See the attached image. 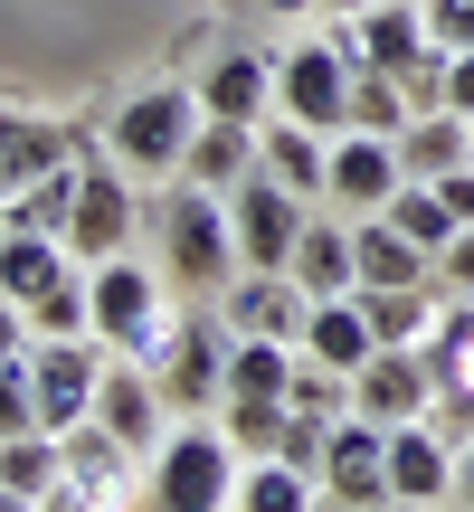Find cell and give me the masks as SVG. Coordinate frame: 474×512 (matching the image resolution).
<instances>
[{
    "mask_svg": "<svg viewBox=\"0 0 474 512\" xmlns=\"http://www.w3.org/2000/svg\"><path fill=\"white\" fill-rule=\"evenodd\" d=\"M143 228L162 238V275L181 294H209V304H219V294L237 285V228H228V200H219V190L171 181L162 209L143 200Z\"/></svg>",
    "mask_w": 474,
    "mask_h": 512,
    "instance_id": "6da1fadb",
    "label": "cell"
},
{
    "mask_svg": "<svg viewBox=\"0 0 474 512\" xmlns=\"http://www.w3.org/2000/svg\"><path fill=\"white\" fill-rule=\"evenodd\" d=\"M200 124H209L200 86H143V95H124V105H114L105 162L133 171V181H181V162H190V143H200Z\"/></svg>",
    "mask_w": 474,
    "mask_h": 512,
    "instance_id": "7a4b0ae2",
    "label": "cell"
},
{
    "mask_svg": "<svg viewBox=\"0 0 474 512\" xmlns=\"http://www.w3.org/2000/svg\"><path fill=\"white\" fill-rule=\"evenodd\" d=\"M162 285H171V275H162V266H143V256H105V266H86L95 342L152 370V361H162V342H171V323H181V313L162 304Z\"/></svg>",
    "mask_w": 474,
    "mask_h": 512,
    "instance_id": "3957f363",
    "label": "cell"
},
{
    "mask_svg": "<svg viewBox=\"0 0 474 512\" xmlns=\"http://www.w3.org/2000/svg\"><path fill=\"white\" fill-rule=\"evenodd\" d=\"M247 456L228 446V427H171L152 446V475H143V512H228Z\"/></svg>",
    "mask_w": 474,
    "mask_h": 512,
    "instance_id": "277c9868",
    "label": "cell"
},
{
    "mask_svg": "<svg viewBox=\"0 0 474 512\" xmlns=\"http://www.w3.org/2000/svg\"><path fill=\"white\" fill-rule=\"evenodd\" d=\"M304 219H313V200H294V190L275 181L266 162H256L247 181L228 190V228H237V275H285V266H294V247H304Z\"/></svg>",
    "mask_w": 474,
    "mask_h": 512,
    "instance_id": "5b68a950",
    "label": "cell"
},
{
    "mask_svg": "<svg viewBox=\"0 0 474 512\" xmlns=\"http://www.w3.org/2000/svg\"><path fill=\"white\" fill-rule=\"evenodd\" d=\"M275 114L313 133H351V48L342 38H294L275 57Z\"/></svg>",
    "mask_w": 474,
    "mask_h": 512,
    "instance_id": "8992f818",
    "label": "cell"
},
{
    "mask_svg": "<svg viewBox=\"0 0 474 512\" xmlns=\"http://www.w3.org/2000/svg\"><path fill=\"white\" fill-rule=\"evenodd\" d=\"M105 361L114 351L95 332H67V342H29V389H38V427L67 437V427L95 418V389H105Z\"/></svg>",
    "mask_w": 474,
    "mask_h": 512,
    "instance_id": "52a82bcc",
    "label": "cell"
},
{
    "mask_svg": "<svg viewBox=\"0 0 474 512\" xmlns=\"http://www.w3.org/2000/svg\"><path fill=\"white\" fill-rule=\"evenodd\" d=\"M133 228H143V190H133V171H114V162H76L67 247L86 256V266H105V256H124Z\"/></svg>",
    "mask_w": 474,
    "mask_h": 512,
    "instance_id": "ba28073f",
    "label": "cell"
},
{
    "mask_svg": "<svg viewBox=\"0 0 474 512\" xmlns=\"http://www.w3.org/2000/svg\"><path fill=\"white\" fill-rule=\"evenodd\" d=\"M152 380H162L171 408H219V389H228V313H190V323H171Z\"/></svg>",
    "mask_w": 474,
    "mask_h": 512,
    "instance_id": "9c48e42d",
    "label": "cell"
},
{
    "mask_svg": "<svg viewBox=\"0 0 474 512\" xmlns=\"http://www.w3.org/2000/svg\"><path fill=\"white\" fill-rule=\"evenodd\" d=\"M399 190H408V162L389 133H332V209L342 219H380Z\"/></svg>",
    "mask_w": 474,
    "mask_h": 512,
    "instance_id": "30bf717a",
    "label": "cell"
},
{
    "mask_svg": "<svg viewBox=\"0 0 474 512\" xmlns=\"http://www.w3.org/2000/svg\"><path fill=\"white\" fill-rule=\"evenodd\" d=\"M437 408V370H427V351H370L361 370H351V418H380V427H408Z\"/></svg>",
    "mask_w": 474,
    "mask_h": 512,
    "instance_id": "8fae6325",
    "label": "cell"
},
{
    "mask_svg": "<svg viewBox=\"0 0 474 512\" xmlns=\"http://www.w3.org/2000/svg\"><path fill=\"white\" fill-rule=\"evenodd\" d=\"M456 475H465V446L437 418L389 427V503H456Z\"/></svg>",
    "mask_w": 474,
    "mask_h": 512,
    "instance_id": "7c38bea8",
    "label": "cell"
},
{
    "mask_svg": "<svg viewBox=\"0 0 474 512\" xmlns=\"http://www.w3.org/2000/svg\"><path fill=\"white\" fill-rule=\"evenodd\" d=\"M323 494L332 503H361V512H389V427L380 418H332Z\"/></svg>",
    "mask_w": 474,
    "mask_h": 512,
    "instance_id": "4fadbf2b",
    "label": "cell"
},
{
    "mask_svg": "<svg viewBox=\"0 0 474 512\" xmlns=\"http://www.w3.org/2000/svg\"><path fill=\"white\" fill-rule=\"evenodd\" d=\"M332 38L351 48V67H380V76H408V67H427V57H437L418 0H380L370 19H332Z\"/></svg>",
    "mask_w": 474,
    "mask_h": 512,
    "instance_id": "5bb4252c",
    "label": "cell"
},
{
    "mask_svg": "<svg viewBox=\"0 0 474 512\" xmlns=\"http://www.w3.org/2000/svg\"><path fill=\"white\" fill-rule=\"evenodd\" d=\"M162 408H171V399H162V380H152L143 361H124V351H114V361H105V389H95V427H114L133 456H152V446L171 437Z\"/></svg>",
    "mask_w": 474,
    "mask_h": 512,
    "instance_id": "9a60e30c",
    "label": "cell"
},
{
    "mask_svg": "<svg viewBox=\"0 0 474 512\" xmlns=\"http://www.w3.org/2000/svg\"><path fill=\"white\" fill-rule=\"evenodd\" d=\"M256 162H266L294 200H332V133L294 124V114H266V124H256Z\"/></svg>",
    "mask_w": 474,
    "mask_h": 512,
    "instance_id": "2e32d148",
    "label": "cell"
},
{
    "mask_svg": "<svg viewBox=\"0 0 474 512\" xmlns=\"http://www.w3.org/2000/svg\"><path fill=\"white\" fill-rule=\"evenodd\" d=\"M294 342H256V332H228V389L219 408H294Z\"/></svg>",
    "mask_w": 474,
    "mask_h": 512,
    "instance_id": "e0dca14e",
    "label": "cell"
},
{
    "mask_svg": "<svg viewBox=\"0 0 474 512\" xmlns=\"http://www.w3.org/2000/svg\"><path fill=\"white\" fill-rule=\"evenodd\" d=\"M219 304H228V332H256V342H304L313 294L294 285V275H237Z\"/></svg>",
    "mask_w": 474,
    "mask_h": 512,
    "instance_id": "ac0fdd59",
    "label": "cell"
},
{
    "mask_svg": "<svg viewBox=\"0 0 474 512\" xmlns=\"http://www.w3.org/2000/svg\"><path fill=\"white\" fill-rule=\"evenodd\" d=\"M294 285L313 294V304H342V294H361V256H351V219H304V247H294Z\"/></svg>",
    "mask_w": 474,
    "mask_h": 512,
    "instance_id": "d6986e66",
    "label": "cell"
},
{
    "mask_svg": "<svg viewBox=\"0 0 474 512\" xmlns=\"http://www.w3.org/2000/svg\"><path fill=\"white\" fill-rule=\"evenodd\" d=\"M200 105L209 114H228V124H266L275 114V67L256 48H228V57H209V76H200Z\"/></svg>",
    "mask_w": 474,
    "mask_h": 512,
    "instance_id": "ffe728a7",
    "label": "cell"
},
{
    "mask_svg": "<svg viewBox=\"0 0 474 512\" xmlns=\"http://www.w3.org/2000/svg\"><path fill=\"white\" fill-rule=\"evenodd\" d=\"M294 351H304V361H323V370H342V380H351V370H361L370 351H380V332H370L361 294H342V304H313V313H304V342H294Z\"/></svg>",
    "mask_w": 474,
    "mask_h": 512,
    "instance_id": "44dd1931",
    "label": "cell"
},
{
    "mask_svg": "<svg viewBox=\"0 0 474 512\" xmlns=\"http://www.w3.org/2000/svg\"><path fill=\"white\" fill-rule=\"evenodd\" d=\"M351 256H361V285H437V256L389 219H351Z\"/></svg>",
    "mask_w": 474,
    "mask_h": 512,
    "instance_id": "7402d4cb",
    "label": "cell"
},
{
    "mask_svg": "<svg viewBox=\"0 0 474 512\" xmlns=\"http://www.w3.org/2000/svg\"><path fill=\"white\" fill-rule=\"evenodd\" d=\"M399 162H408V181H446V171H465V162H474V124H465L456 105L418 114V124L399 133Z\"/></svg>",
    "mask_w": 474,
    "mask_h": 512,
    "instance_id": "603a6c76",
    "label": "cell"
},
{
    "mask_svg": "<svg viewBox=\"0 0 474 512\" xmlns=\"http://www.w3.org/2000/svg\"><path fill=\"white\" fill-rule=\"evenodd\" d=\"M361 313H370V332L389 351H418L427 323L446 313V285H361Z\"/></svg>",
    "mask_w": 474,
    "mask_h": 512,
    "instance_id": "cb8c5ba5",
    "label": "cell"
},
{
    "mask_svg": "<svg viewBox=\"0 0 474 512\" xmlns=\"http://www.w3.org/2000/svg\"><path fill=\"white\" fill-rule=\"evenodd\" d=\"M256 171V124H228V114H209L200 124V143H190V162H181V181H200V190H228Z\"/></svg>",
    "mask_w": 474,
    "mask_h": 512,
    "instance_id": "d4e9b609",
    "label": "cell"
},
{
    "mask_svg": "<svg viewBox=\"0 0 474 512\" xmlns=\"http://www.w3.org/2000/svg\"><path fill=\"white\" fill-rule=\"evenodd\" d=\"M0 484L48 503L57 484H67V437H48V427H38V437H0Z\"/></svg>",
    "mask_w": 474,
    "mask_h": 512,
    "instance_id": "484cf974",
    "label": "cell"
},
{
    "mask_svg": "<svg viewBox=\"0 0 474 512\" xmlns=\"http://www.w3.org/2000/svg\"><path fill=\"white\" fill-rule=\"evenodd\" d=\"M313 503H323V484L294 475L285 456H256L247 475H237V512H313Z\"/></svg>",
    "mask_w": 474,
    "mask_h": 512,
    "instance_id": "4316f807",
    "label": "cell"
},
{
    "mask_svg": "<svg viewBox=\"0 0 474 512\" xmlns=\"http://www.w3.org/2000/svg\"><path fill=\"white\" fill-rule=\"evenodd\" d=\"M380 219H389V228H408V238H418L427 256H437L446 238H456V209H446V190H437V181H408L399 200L380 209Z\"/></svg>",
    "mask_w": 474,
    "mask_h": 512,
    "instance_id": "83f0119b",
    "label": "cell"
},
{
    "mask_svg": "<svg viewBox=\"0 0 474 512\" xmlns=\"http://www.w3.org/2000/svg\"><path fill=\"white\" fill-rule=\"evenodd\" d=\"M29 332H38V342H67V332H95L86 275H67V285H57V294H38V304H29Z\"/></svg>",
    "mask_w": 474,
    "mask_h": 512,
    "instance_id": "f1b7e54d",
    "label": "cell"
},
{
    "mask_svg": "<svg viewBox=\"0 0 474 512\" xmlns=\"http://www.w3.org/2000/svg\"><path fill=\"white\" fill-rule=\"evenodd\" d=\"M0 437H38V389H29V361L0 370Z\"/></svg>",
    "mask_w": 474,
    "mask_h": 512,
    "instance_id": "f546056e",
    "label": "cell"
},
{
    "mask_svg": "<svg viewBox=\"0 0 474 512\" xmlns=\"http://www.w3.org/2000/svg\"><path fill=\"white\" fill-rule=\"evenodd\" d=\"M275 437H285V408H228V446L237 456H275Z\"/></svg>",
    "mask_w": 474,
    "mask_h": 512,
    "instance_id": "4dcf8cb0",
    "label": "cell"
},
{
    "mask_svg": "<svg viewBox=\"0 0 474 512\" xmlns=\"http://www.w3.org/2000/svg\"><path fill=\"white\" fill-rule=\"evenodd\" d=\"M418 10H427V38H437L446 57L474 48V0H418Z\"/></svg>",
    "mask_w": 474,
    "mask_h": 512,
    "instance_id": "1f68e13d",
    "label": "cell"
},
{
    "mask_svg": "<svg viewBox=\"0 0 474 512\" xmlns=\"http://www.w3.org/2000/svg\"><path fill=\"white\" fill-rule=\"evenodd\" d=\"M437 285L446 294H474V228H456V238L437 247Z\"/></svg>",
    "mask_w": 474,
    "mask_h": 512,
    "instance_id": "d6a6232c",
    "label": "cell"
},
{
    "mask_svg": "<svg viewBox=\"0 0 474 512\" xmlns=\"http://www.w3.org/2000/svg\"><path fill=\"white\" fill-rule=\"evenodd\" d=\"M29 342H38V332H29V304H10V294H0V370L29 361Z\"/></svg>",
    "mask_w": 474,
    "mask_h": 512,
    "instance_id": "836d02e7",
    "label": "cell"
},
{
    "mask_svg": "<svg viewBox=\"0 0 474 512\" xmlns=\"http://www.w3.org/2000/svg\"><path fill=\"white\" fill-rule=\"evenodd\" d=\"M446 105L474 114V48H465V57H446Z\"/></svg>",
    "mask_w": 474,
    "mask_h": 512,
    "instance_id": "e575fe53",
    "label": "cell"
},
{
    "mask_svg": "<svg viewBox=\"0 0 474 512\" xmlns=\"http://www.w3.org/2000/svg\"><path fill=\"white\" fill-rule=\"evenodd\" d=\"M437 190H446V209H456V228H474V162H465V171H446Z\"/></svg>",
    "mask_w": 474,
    "mask_h": 512,
    "instance_id": "d590c367",
    "label": "cell"
},
{
    "mask_svg": "<svg viewBox=\"0 0 474 512\" xmlns=\"http://www.w3.org/2000/svg\"><path fill=\"white\" fill-rule=\"evenodd\" d=\"M256 10H266V19H313L323 0H256Z\"/></svg>",
    "mask_w": 474,
    "mask_h": 512,
    "instance_id": "8d00e7d4",
    "label": "cell"
},
{
    "mask_svg": "<svg viewBox=\"0 0 474 512\" xmlns=\"http://www.w3.org/2000/svg\"><path fill=\"white\" fill-rule=\"evenodd\" d=\"M380 0H323V19H370Z\"/></svg>",
    "mask_w": 474,
    "mask_h": 512,
    "instance_id": "74e56055",
    "label": "cell"
},
{
    "mask_svg": "<svg viewBox=\"0 0 474 512\" xmlns=\"http://www.w3.org/2000/svg\"><path fill=\"white\" fill-rule=\"evenodd\" d=\"M456 512H474V446H465V475H456Z\"/></svg>",
    "mask_w": 474,
    "mask_h": 512,
    "instance_id": "f35d334b",
    "label": "cell"
},
{
    "mask_svg": "<svg viewBox=\"0 0 474 512\" xmlns=\"http://www.w3.org/2000/svg\"><path fill=\"white\" fill-rule=\"evenodd\" d=\"M0 512H48V503H29V494H10V484H0Z\"/></svg>",
    "mask_w": 474,
    "mask_h": 512,
    "instance_id": "ab89813d",
    "label": "cell"
},
{
    "mask_svg": "<svg viewBox=\"0 0 474 512\" xmlns=\"http://www.w3.org/2000/svg\"><path fill=\"white\" fill-rule=\"evenodd\" d=\"M389 512H456V503H389Z\"/></svg>",
    "mask_w": 474,
    "mask_h": 512,
    "instance_id": "60d3db41",
    "label": "cell"
},
{
    "mask_svg": "<svg viewBox=\"0 0 474 512\" xmlns=\"http://www.w3.org/2000/svg\"><path fill=\"white\" fill-rule=\"evenodd\" d=\"M313 512H361V503H332V494H323V503H313Z\"/></svg>",
    "mask_w": 474,
    "mask_h": 512,
    "instance_id": "b9f144b4",
    "label": "cell"
},
{
    "mask_svg": "<svg viewBox=\"0 0 474 512\" xmlns=\"http://www.w3.org/2000/svg\"><path fill=\"white\" fill-rule=\"evenodd\" d=\"M465 124H474V114H465Z\"/></svg>",
    "mask_w": 474,
    "mask_h": 512,
    "instance_id": "7bdbcfd3",
    "label": "cell"
}]
</instances>
